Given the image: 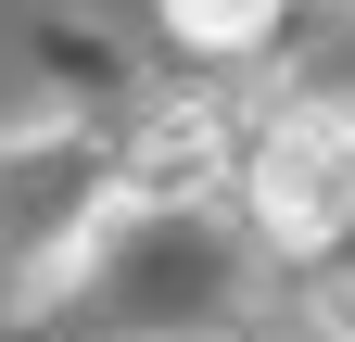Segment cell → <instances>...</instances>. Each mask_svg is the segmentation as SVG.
Returning <instances> with one entry per match:
<instances>
[{"label":"cell","mask_w":355,"mask_h":342,"mask_svg":"<svg viewBox=\"0 0 355 342\" xmlns=\"http://www.w3.org/2000/svg\"><path fill=\"white\" fill-rule=\"evenodd\" d=\"M241 190H254V216L279 253H318L343 228V114L330 102H279L254 127V165H241Z\"/></svg>","instance_id":"1"},{"label":"cell","mask_w":355,"mask_h":342,"mask_svg":"<svg viewBox=\"0 0 355 342\" xmlns=\"http://www.w3.org/2000/svg\"><path fill=\"white\" fill-rule=\"evenodd\" d=\"M279 13H292V0H165V26L191 38V51H254Z\"/></svg>","instance_id":"2"},{"label":"cell","mask_w":355,"mask_h":342,"mask_svg":"<svg viewBox=\"0 0 355 342\" xmlns=\"http://www.w3.org/2000/svg\"><path fill=\"white\" fill-rule=\"evenodd\" d=\"M203 165H216V127L203 114H165L153 140H140V178L153 190H203Z\"/></svg>","instance_id":"3"}]
</instances>
